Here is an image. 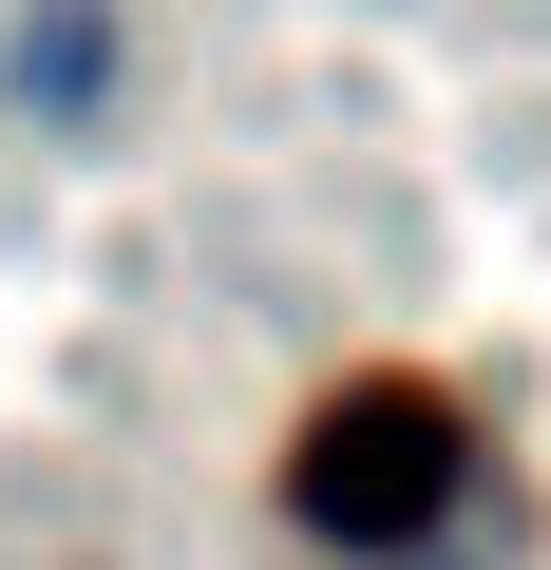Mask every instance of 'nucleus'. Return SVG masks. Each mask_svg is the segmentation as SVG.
Returning <instances> with one entry per match:
<instances>
[{"instance_id":"f257e3e1","label":"nucleus","mask_w":551,"mask_h":570,"mask_svg":"<svg viewBox=\"0 0 551 570\" xmlns=\"http://www.w3.org/2000/svg\"><path fill=\"white\" fill-rule=\"evenodd\" d=\"M286 494H305V532H324V551H419V532L475 494V419H456L437 381H343V400L305 419Z\"/></svg>"},{"instance_id":"f03ea898","label":"nucleus","mask_w":551,"mask_h":570,"mask_svg":"<svg viewBox=\"0 0 551 570\" xmlns=\"http://www.w3.org/2000/svg\"><path fill=\"white\" fill-rule=\"evenodd\" d=\"M0 96H20V115H96L115 96V20H96V0H39V20L0 39Z\"/></svg>"}]
</instances>
